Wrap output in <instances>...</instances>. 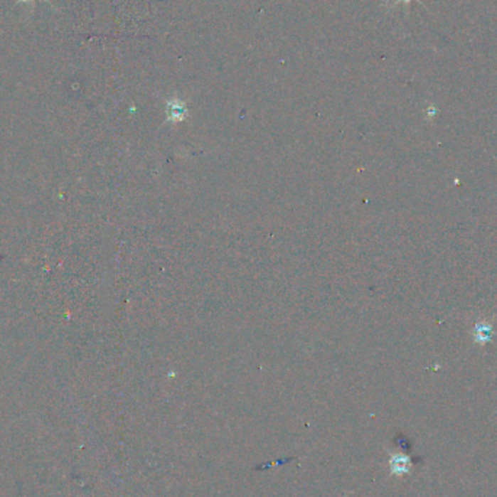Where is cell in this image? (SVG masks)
Returning <instances> with one entry per match:
<instances>
[{
    "label": "cell",
    "mask_w": 497,
    "mask_h": 497,
    "mask_svg": "<svg viewBox=\"0 0 497 497\" xmlns=\"http://www.w3.org/2000/svg\"><path fill=\"white\" fill-rule=\"evenodd\" d=\"M399 2H409V0H399Z\"/></svg>",
    "instance_id": "1"
}]
</instances>
